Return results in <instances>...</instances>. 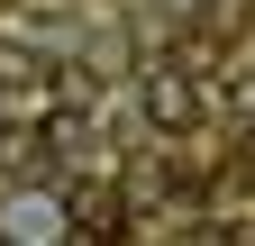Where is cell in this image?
<instances>
[{"instance_id":"6da1fadb","label":"cell","mask_w":255,"mask_h":246,"mask_svg":"<svg viewBox=\"0 0 255 246\" xmlns=\"http://www.w3.org/2000/svg\"><path fill=\"white\" fill-rule=\"evenodd\" d=\"M210 101H219V91L191 73L182 55H155V64H137V119H146L155 137H191V128L210 119Z\"/></svg>"},{"instance_id":"7a4b0ae2","label":"cell","mask_w":255,"mask_h":246,"mask_svg":"<svg viewBox=\"0 0 255 246\" xmlns=\"http://www.w3.org/2000/svg\"><path fill=\"white\" fill-rule=\"evenodd\" d=\"M0 237H18V246L73 237V201H55V192H9V201H0Z\"/></svg>"},{"instance_id":"5b68a950","label":"cell","mask_w":255,"mask_h":246,"mask_svg":"<svg viewBox=\"0 0 255 246\" xmlns=\"http://www.w3.org/2000/svg\"><path fill=\"white\" fill-rule=\"evenodd\" d=\"M246 164H255V128H246Z\"/></svg>"},{"instance_id":"277c9868","label":"cell","mask_w":255,"mask_h":246,"mask_svg":"<svg viewBox=\"0 0 255 246\" xmlns=\"http://www.w3.org/2000/svg\"><path fill=\"white\" fill-rule=\"evenodd\" d=\"M228 101H237V110L255 119V73H228Z\"/></svg>"},{"instance_id":"3957f363","label":"cell","mask_w":255,"mask_h":246,"mask_svg":"<svg viewBox=\"0 0 255 246\" xmlns=\"http://www.w3.org/2000/svg\"><path fill=\"white\" fill-rule=\"evenodd\" d=\"M46 82H55V64H46L37 46H27V37H0V101H37Z\"/></svg>"}]
</instances>
